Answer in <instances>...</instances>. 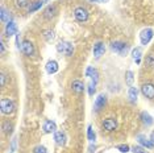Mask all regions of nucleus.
Wrapping results in <instances>:
<instances>
[{"mask_svg": "<svg viewBox=\"0 0 154 153\" xmlns=\"http://www.w3.org/2000/svg\"><path fill=\"white\" fill-rule=\"evenodd\" d=\"M57 50L59 53H63L65 55H72V52H74V48H72V44L69 42V41H61V42H58L57 45Z\"/></svg>", "mask_w": 154, "mask_h": 153, "instance_id": "obj_1", "label": "nucleus"}, {"mask_svg": "<svg viewBox=\"0 0 154 153\" xmlns=\"http://www.w3.org/2000/svg\"><path fill=\"white\" fill-rule=\"evenodd\" d=\"M111 49L115 52V53L120 54V55H127L128 50H129V46L127 44L121 42V41H115V42L111 44Z\"/></svg>", "mask_w": 154, "mask_h": 153, "instance_id": "obj_2", "label": "nucleus"}, {"mask_svg": "<svg viewBox=\"0 0 154 153\" xmlns=\"http://www.w3.org/2000/svg\"><path fill=\"white\" fill-rule=\"evenodd\" d=\"M0 110L5 115L12 114L15 111V103L11 99H2V102H0Z\"/></svg>", "mask_w": 154, "mask_h": 153, "instance_id": "obj_3", "label": "nucleus"}, {"mask_svg": "<svg viewBox=\"0 0 154 153\" xmlns=\"http://www.w3.org/2000/svg\"><path fill=\"white\" fill-rule=\"evenodd\" d=\"M74 16L78 21L85 23L88 20V11H87L86 8H83V7H78V8L74 11Z\"/></svg>", "mask_w": 154, "mask_h": 153, "instance_id": "obj_4", "label": "nucleus"}, {"mask_svg": "<svg viewBox=\"0 0 154 153\" xmlns=\"http://www.w3.org/2000/svg\"><path fill=\"white\" fill-rule=\"evenodd\" d=\"M153 29L150 28H146V29H142L141 33H140V40H141V44L142 45H148L150 42V40L153 38Z\"/></svg>", "mask_w": 154, "mask_h": 153, "instance_id": "obj_5", "label": "nucleus"}, {"mask_svg": "<svg viewBox=\"0 0 154 153\" xmlns=\"http://www.w3.org/2000/svg\"><path fill=\"white\" fill-rule=\"evenodd\" d=\"M106 104H107V96L104 95V94H99L97 98L95 99V103H94V110H95L96 112H99L101 108H104Z\"/></svg>", "mask_w": 154, "mask_h": 153, "instance_id": "obj_6", "label": "nucleus"}, {"mask_svg": "<svg viewBox=\"0 0 154 153\" xmlns=\"http://www.w3.org/2000/svg\"><path fill=\"white\" fill-rule=\"evenodd\" d=\"M141 91H142L145 98L154 99V85L153 83H145V85H142Z\"/></svg>", "mask_w": 154, "mask_h": 153, "instance_id": "obj_7", "label": "nucleus"}, {"mask_svg": "<svg viewBox=\"0 0 154 153\" xmlns=\"http://www.w3.org/2000/svg\"><path fill=\"white\" fill-rule=\"evenodd\" d=\"M21 52L25 55H28V57H30V55L34 54V45L28 40L24 41V42L21 44Z\"/></svg>", "mask_w": 154, "mask_h": 153, "instance_id": "obj_8", "label": "nucleus"}, {"mask_svg": "<svg viewBox=\"0 0 154 153\" xmlns=\"http://www.w3.org/2000/svg\"><path fill=\"white\" fill-rule=\"evenodd\" d=\"M137 141L140 142V145L143 148H148V149H153L154 148V144L152 142L150 139H148L145 135H138L137 136Z\"/></svg>", "mask_w": 154, "mask_h": 153, "instance_id": "obj_9", "label": "nucleus"}, {"mask_svg": "<svg viewBox=\"0 0 154 153\" xmlns=\"http://www.w3.org/2000/svg\"><path fill=\"white\" fill-rule=\"evenodd\" d=\"M116 127H117L116 120L112 119V117H108V119H104L103 120V128L106 131H108V132L115 131V130H116Z\"/></svg>", "mask_w": 154, "mask_h": 153, "instance_id": "obj_10", "label": "nucleus"}, {"mask_svg": "<svg viewBox=\"0 0 154 153\" xmlns=\"http://www.w3.org/2000/svg\"><path fill=\"white\" fill-rule=\"evenodd\" d=\"M42 128H44V132H46V133H55V132H57V124L51 120L45 121Z\"/></svg>", "mask_w": 154, "mask_h": 153, "instance_id": "obj_11", "label": "nucleus"}, {"mask_svg": "<svg viewBox=\"0 0 154 153\" xmlns=\"http://www.w3.org/2000/svg\"><path fill=\"white\" fill-rule=\"evenodd\" d=\"M104 52H106L104 44L103 42H96L95 46H94V55H95V58H100L101 55L104 54Z\"/></svg>", "mask_w": 154, "mask_h": 153, "instance_id": "obj_12", "label": "nucleus"}, {"mask_svg": "<svg viewBox=\"0 0 154 153\" xmlns=\"http://www.w3.org/2000/svg\"><path fill=\"white\" fill-rule=\"evenodd\" d=\"M71 89L74 90V91L76 94H82L83 91H85V83H83L82 81H79V79H75L74 82H72V85H71Z\"/></svg>", "mask_w": 154, "mask_h": 153, "instance_id": "obj_13", "label": "nucleus"}, {"mask_svg": "<svg viewBox=\"0 0 154 153\" xmlns=\"http://www.w3.org/2000/svg\"><path fill=\"white\" fill-rule=\"evenodd\" d=\"M17 33V25L15 21H9L8 24H7V28H5V34L8 37L13 36V34Z\"/></svg>", "mask_w": 154, "mask_h": 153, "instance_id": "obj_14", "label": "nucleus"}, {"mask_svg": "<svg viewBox=\"0 0 154 153\" xmlns=\"http://www.w3.org/2000/svg\"><path fill=\"white\" fill-rule=\"evenodd\" d=\"M45 67H46V71L49 73V74H55V73L58 71V62L57 61H49L48 64H46V66H45Z\"/></svg>", "mask_w": 154, "mask_h": 153, "instance_id": "obj_15", "label": "nucleus"}, {"mask_svg": "<svg viewBox=\"0 0 154 153\" xmlns=\"http://www.w3.org/2000/svg\"><path fill=\"white\" fill-rule=\"evenodd\" d=\"M54 140H55V142H57L58 145H63L65 142H66V136H65V133L63 132H55L54 133Z\"/></svg>", "mask_w": 154, "mask_h": 153, "instance_id": "obj_16", "label": "nucleus"}, {"mask_svg": "<svg viewBox=\"0 0 154 153\" xmlns=\"http://www.w3.org/2000/svg\"><path fill=\"white\" fill-rule=\"evenodd\" d=\"M137 96H138V90L136 87H131L129 89V92H128V98L132 103H136L137 102Z\"/></svg>", "mask_w": 154, "mask_h": 153, "instance_id": "obj_17", "label": "nucleus"}, {"mask_svg": "<svg viewBox=\"0 0 154 153\" xmlns=\"http://www.w3.org/2000/svg\"><path fill=\"white\" fill-rule=\"evenodd\" d=\"M132 55H133V60L136 61V64H140L141 62V55H142V49L141 48H136V49H133L132 52Z\"/></svg>", "mask_w": 154, "mask_h": 153, "instance_id": "obj_18", "label": "nucleus"}, {"mask_svg": "<svg viewBox=\"0 0 154 153\" xmlns=\"http://www.w3.org/2000/svg\"><path fill=\"white\" fill-rule=\"evenodd\" d=\"M141 120H142L143 124H146V126H152L153 121H154L153 117L150 116L148 112H145V111H143V112H141Z\"/></svg>", "mask_w": 154, "mask_h": 153, "instance_id": "obj_19", "label": "nucleus"}, {"mask_svg": "<svg viewBox=\"0 0 154 153\" xmlns=\"http://www.w3.org/2000/svg\"><path fill=\"white\" fill-rule=\"evenodd\" d=\"M55 12H57V7L55 5H49L46 9H45V17L46 19H51L54 15H55Z\"/></svg>", "mask_w": 154, "mask_h": 153, "instance_id": "obj_20", "label": "nucleus"}, {"mask_svg": "<svg viewBox=\"0 0 154 153\" xmlns=\"http://www.w3.org/2000/svg\"><path fill=\"white\" fill-rule=\"evenodd\" d=\"M0 20H2L3 23H9V12L7 11V9L4 8V7H2V9H0Z\"/></svg>", "mask_w": 154, "mask_h": 153, "instance_id": "obj_21", "label": "nucleus"}, {"mask_svg": "<svg viewBox=\"0 0 154 153\" xmlns=\"http://www.w3.org/2000/svg\"><path fill=\"white\" fill-rule=\"evenodd\" d=\"M3 130H4V132L7 135H11L12 131H13V126L12 123H9V121H5L4 124H3Z\"/></svg>", "mask_w": 154, "mask_h": 153, "instance_id": "obj_22", "label": "nucleus"}, {"mask_svg": "<svg viewBox=\"0 0 154 153\" xmlns=\"http://www.w3.org/2000/svg\"><path fill=\"white\" fill-rule=\"evenodd\" d=\"M41 7H42V2H36V3H33V4L29 7V13L36 12L37 9H40V8H41Z\"/></svg>", "mask_w": 154, "mask_h": 153, "instance_id": "obj_23", "label": "nucleus"}, {"mask_svg": "<svg viewBox=\"0 0 154 153\" xmlns=\"http://www.w3.org/2000/svg\"><path fill=\"white\" fill-rule=\"evenodd\" d=\"M87 137H88V140L91 142L95 141L96 135H95V132H94V130H92V127H91V126H88V130H87Z\"/></svg>", "mask_w": 154, "mask_h": 153, "instance_id": "obj_24", "label": "nucleus"}, {"mask_svg": "<svg viewBox=\"0 0 154 153\" xmlns=\"http://www.w3.org/2000/svg\"><path fill=\"white\" fill-rule=\"evenodd\" d=\"M133 71H127V74H125V81H127V85L128 86H132L133 85Z\"/></svg>", "mask_w": 154, "mask_h": 153, "instance_id": "obj_25", "label": "nucleus"}, {"mask_svg": "<svg viewBox=\"0 0 154 153\" xmlns=\"http://www.w3.org/2000/svg\"><path fill=\"white\" fill-rule=\"evenodd\" d=\"M95 92H96V83H94L92 81H91L88 83V94H90V96H92Z\"/></svg>", "mask_w": 154, "mask_h": 153, "instance_id": "obj_26", "label": "nucleus"}, {"mask_svg": "<svg viewBox=\"0 0 154 153\" xmlns=\"http://www.w3.org/2000/svg\"><path fill=\"white\" fill-rule=\"evenodd\" d=\"M145 64L148 66H150V67H153V66H154V54H149L148 57H146Z\"/></svg>", "mask_w": 154, "mask_h": 153, "instance_id": "obj_27", "label": "nucleus"}, {"mask_svg": "<svg viewBox=\"0 0 154 153\" xmlns=\"http://www.w3.org/2000/svg\"><path fill=\"white\" fill-rule=\"evenodd\" d=\"M54 38V32L53 30H46L45 32V40L46 41H51Z\"/></svg>", "mask_w": 154, "mask_h": 153, "instance_id": "obj_28", "label": "nucleus"}, {"mask_svg": "<svg viewBox=\"0 0 154 153\" xmlns=\"http://www.w3.org/2000/svg\"><path fill=\"white\" fill-rule=\"evenodd\" d=\"M116 148H117V149H119V151H120L121 153H127V152H129V149H131V148H129L127 144H121V145H117Z\"/></svg>", "mask_w": 154, "mask_h": 153, "instance_id": "obj_29", "label": "nucleus"}, {"mask_svg": "<svg viewBox=\"0 0 154 153\" xmlns=\"http://www.w3.org/2000/svg\"><path fill=\"white\" fill-rule=\"evenodd\" d=\"M131 149H132L133 153H148L145 149H143V147H136L134 145V147H132Z\"/></svg>", "mask_w": 154, "mask_h": 153, "instance_id": "obj_30", "label": "nucleus"}, {"mask_svg": "<svg viewBox=\"0 0 154 153\" xmlns=\"http://www.w3.org/2000/svg\"><path fill=\"white\" fill-rule=\"evenodd\" d=\"M28 3H29V0H16V5L20 7V8H24V7H26Z\"/></svg>", "mask_w": 154, "mask_h": 153, "instance_id": "obj_31", "label": "nucleus"}, {"mask_svg": "<svg viewBox=\"0 0 154 153\" xmlns=\"http://www.w3.org/2000/svg\"><path fill=\"white\" fill-rule=\"evenodd\" d=\"M91 78H92V82H94V83H97V81H99V73H97L96 69H94Z\"/></svg>", "mask_w": 154, "mask_h": 153, "instance_id": "obj_32", "label": "nucleus"}, {"mask_svg": "<svg viewBox=\"0 0 154 153\" xmlns=\"http://www.w3.org/2000/svg\"><path fill=\"white\" fill-rule=\"evenodd\" d=\"M34 153H46V148L42 147V145H38V147L34 148Z\"/></svg>", "mask_w": 154, "mask_h": 153, "instance_id": "obj_33", "label": "nucleus"}, {"mask_svg": "<svg viewBox=\"0 0 154 153\" xmlns=\"http://www.w3.org/2000/svg\"><path fill=\"white\" fill-rule=\"evenodd\" d=\"M92 71H94V67H87V70H86V76H90L91 78V75H92Z\"/></svg>", "mask_w": 154, "mask_h": 153, "instance_id": "obj_34", "label": "nucleus"}, {"mask_svg": "<svg viewBox=\"0 0 154 153\" xmlns=\"http://www.w3.org/2000/svg\"><path fill=\"white\" fill-rule=\"evenodd\" d=\"M0 49H2V54L4 53V50H5V48H4V41L2 40V42H0Z\"/></svg>", "mask_w": 154, "mask_h": 153, "instance_id": "obj_35", "label": "nucleus"}, {"mask_svg": "<svg viewBox=\"0 0 154 153\" xmlns=\"http://www.w3.org/2000/svg\"><path fill=\"white\" fill-rule=\"evenodd\" d=\"M4 76H5L4 74H2V75H0V85H2V86H4V79H5Z\"/></svg>", "mask_w": 154, "mask_h": 153, "instance_id": "obj_36", "label": "nucleus"}, {"mask_svg": "<svg viewBox=\"0 0 154 153\" xmlns=\"http://www.w3.org/2000/svg\"><path fill=\"white\" fill-rule=\"evenodd\" d=\"M12 151H16V139L12 140Z\"/></svg>", "mask_w": 154, "mask_h": 153, "instance_id": "obj_37", "label": "nucleus"}, {"mask_svg": "<svg viewBox=\"0 0 154 153\" xmlns=\"http://www.w3.org/2000/svg\"><path fill=\"white\" fill-rule=\"evenodd\" d=\"M90 2H92V3H107L108 0H90Z\"/></svg>", "mask_w": 154, "mask_h": 153, "instance_id": "obj_38", "label": "nucleus"}, {"mask_svg": "<svg viewBox=\"0 0 154 153\" xmlns=\"http://www.w3.org/2000/svg\"><path fill=\"white\" fill-rule=\"evenodd\" d=\"M150 140H152V142L154 144V132H152V135H150Z\"/></svg>", "mask_w": 154, "mask_h": 153, "instance_id": "obj_39", "label": "nucleus"}, {"mask_svg": "<svg viewBox=\"0 0 154 153\" xmlns=\"http://www.w3.org/2000/svg\"><path fill=\"white\" fill-rule=\"evenodd\" d=\"M94 149H95V145H94V147H90V149H88V153H92V152H94Z\"/></svg>", "mask_w": 154, "mask_h": 153, "instance_id": "obj_40", "label": "nucleus"}]
</instances>
